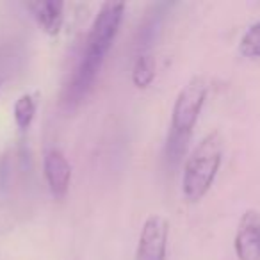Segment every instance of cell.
<instances>
[{"label": "cell", "mask_w": 260, "mask_h": 260, "mask_svg": "<svg viewBox=\"0 0 260 260\" xmlns=\"http://www.w3.org/2000/svg\"><path fill=\"white\" fill-rule=\"evenodd\" d=\"M207 80L203 77H192L175 98L173 111H171V130L168 136L166 153L168 159L173 162L180 160V157L187 150V143L192 136V128L200 118L207 98Z\"/></svg>", "instance_id": "cell-1"}, {"label": "cell", "mask_w": 260, "mask_h": 260, "mask_svg": "<svg viewBox=\"0 0 260 260\" xmlns=\"http://www.w3.org/2000/svg\"><path fill=\"white\" fill-rule=\"evenodd\" d=\"M223 153L224 139L217 130L207 134L196 145L185 162L182 177V192L187 202H200L210 191L223 162Z\"/></svg>", "instance_id": "cell-2"}, {"label": "cell", "mask_w": 260, "mask_h": 260, "mask_svg": "<svg viewBox=\"0 0 260 260\" xmlns=\"http://www.w3.org/2000/svg\"><path fill=\"white\" fill-rule=\"evenodd\" d=\"M123 13H125L123 2H105L98 9V15L94 16L89 34L86 38V50L79 61V68H82L86 73L89 75L100 73L105 55L111 50L121 25Z\"/></svg>", "instance_id": "cell-3"}, {"label": "cell", "mask_w": 260, "mask_h": 260, "mask_svg": "<svg viewBox=\"0 0 260 260\" xmlns=\"http://www.w3.org/2000/svg\"><path fill=\"white\" fill-rule=\"evenodd\" d=\"M170 223L160 214H152L145 219L139 234L134 260H166Z\"/></svg>", "instance_id": "cell-4"}, {"label": "cell", "mask_w": 260, "mask_h": 260, "mask_svg": "<svg viewBox=\"0 0 260 260\" xmlns=\"http://www.w3.org/2000/svg\"><path fill=\"white\" fill-rule=\"evenodd\" d=\"M234 248L239 260H260V212L249 209L242 214Z\"/></svg>", "instance_id": "cell-5"}, {"label": "cell", "mask_w": 260, "mask_h": 260, "mask_svg": "<svg viewBox=\"0 0 260 260\" xmlns=\"http://www.w3.org/2000/svg\"><path fill=\"white\" fill-rule=\"evenodd\" d=\"M43 171L50 192L55 198H64L72 182V166L66 155L57 148H50L45 152Z\"/></svg>", "instance_id": "cell-6"}, {"label": "cell", "mask_w": 260, "mask_h": 260, "mask_svg": "<svg viewBox=\"0 0 260 260\" xmlns=\"http://www.w3.org/2000/svg\"><path fill=\"white\" fill-rule=\"evenodd\" d=\"M27 8L30 9L43 32H47L48 36H57L61 32L62 20H64L62 15L64 4L61 0H36V2H29Z\"/></svg>", "instance_id": "cell-7"}, {"label": "cell", "mask_w": 260, "mask_h": 260, "mask_svg": "<svg viewBox=\"0 0 260 260\" xmlns=\"http://www.w3.org/2000/svg\"><path fill=\"white\" fill-rule=\"evenodd\" d=\"M157 75V66L155 59L152 54H139L136 59L134 66H132V82L139 89H146L152 86Z\"/></svg>", "instance_id": "cell-8"}, {"label": "cell", "mask_w": 260, "mask_h": 260, "mask_svg": "<svg viewBox=\"0 0 260 260\" xmlns=\"http://www.w3.org/2000/svg\"><path fill=\"white\" fill-rule=\"evenodd\" d=\"M13 116H15V123L20 130L29 128L34 116H36V100H34L32 94L25 93L15 102Z\"/></svg>", "instance_id": "cell-9"}, {"label": "cell", "mask_w": 260, "mask_h": 260, "mask_svg": "<svg viewBox=\"0 0 260 260\" xmlns=\"http://www.w3.org/2000/svg\"><path fill=\"white\" fill-rule=\"evenodd\" d=\"M239 52L248 59L260 57V22L253 23L239 41Z\"/></svg>", "instance_id": "cell-10"}]
</instances>
